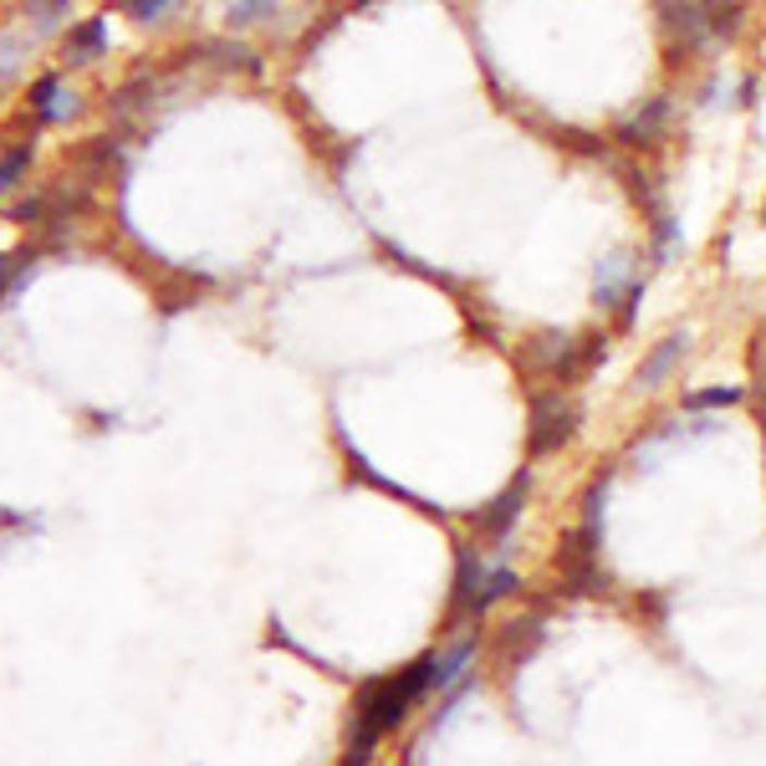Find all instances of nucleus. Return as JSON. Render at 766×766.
<instances>
[{"label":"nucleus","instance_id":"nucleus-17","mask_svg":"<svg viewBox=\"0 0 766 766\" xmlns=\"http://www.w3.org/2000/svg\"><path fill=\"white\" fill-rule=\"evenodd\" d=\"M11 220H16V225H32V220H41V200H21L16 210H11Z\"/></svg>","mask_w":766,"mask_h":766},{"label":"nucleus","instance_id":"nucleus-13","mask_svg":"<svg viewBox=\"0 0 766 766\" xmlns=\"http://www.w3.org/2000/svg\"><path fill=\"white\" fill-rule=\"evenodd\" d=\"M205 51H215L220 67H246V72H256V57H250V51L240 47V41H235V47H231V41H210Z\"/></svg>","mask_w":766,"mask_h":766},{"label":"nucleus","instance_id":"nucleus-11","mask_svg":"<svg viewBox=\"0 0 766 766\" xmlns=\"http://www.w3.org/2000/svg\"><path fill=\"white\" fill-rule=\"evenodd\" d=\"M282 0H231V26H256V21H267Z\"/></svg>","mask_w":766,"mask_h":766},{"label":"nucleus","instance_id":"nucleus-1","mask_svg":"<svg viewBox=\"0 0 766 766\" xmlns=\"http://www.w3.org/2000/svg\"><path fill=\"white\" fill-rule=\"evenodd\" d=\"M659 21H665V32L684 47H705V41H716L711 36V11H705V0H659Z\"/></svg>","mask_w":766,"mask_h":766},{"label":"nucleus","instance_id":"nucleus-4","mask_svg":"<svg viewBox=\"0 0 766 766\" xmlns=\"http://www.w3.org/2000/svg\"><path fill=\"white\" fill-rule=\"evenodd\" d=\"M684 353H690V328H684V333H669L665 343H659V348H654L650 358H644V368H639V383H644V388H654V383L665 379L669 368L680 363Z\"/></svg>","mask_w":766,"mask_h":766},{"label":"nucleus","instance_id":"nucleus-7","mask_svg":"<svg viewBox=\"0 0 766 766\" xmlns=\"http://www.w3.org/2000/svg\"><path fill=\"white\" fill-rule=\"evenodd\" d=\"M470 654H475V644L470 639H460L445 659H434V669H430V690H455V684L466 680V665H470Z\"/></svg>","mask_w":766,"mask_h":766},{"label":"nucleus","instance_id":"nucleus-9","mask_svg":"<svg viewBox=\"0 0 766 766\" xmlns=\"http://www.w3.org/2000/svg\"><path fill=\"white\" fill-rule=\"evenodd\" d=\"M102 41H108V32H102V21L92 16V21H83V26L67 36V57H72V62H92V57L102 51Z\"/></svg>","mask_w":766,"mask_h":766},{"label":"nucleus","instance_id":"nucleus-8","mask_svg":"<svg viewBox=\"0 0 766 766\" xmlns=\"http://www.w3.org/2000/svg\"><path fill=\"white\" fill-rule=\"evenodd\" d=\"M32 102H36V118H41V123H57V118H67L72 108H77V102H62V83H57V77H41Z\"/></svg>","mask_w":766,"mask_h":766},{"label":"nucleus","instance_id":"nucleus-3","mask_svg":"<svg viewBox=\"0 0 766 766\" xmlns=\"http://www.w3.org/2000/svg\"><path fill=\"white\" fill-rule=\"evenodd\" d=\"M665 123H669V102L665 98H654L650 108H639V113L618 128V138L623 144H659V134H665Z\"/></svg>","mask_w":766,"mask_h":766},{"label":"nucleus","instance_id":"nucleus-15","mask_svg":"<svg viewBox=\"0 0 766 766\" xmlns=\"http://www.w3.org/2000/svg\"><path fill=\"white\" fill-rule=\"evenodd\" d=\"M32 16H36V32H51L57 21L67 16V0H32Z\"/></svg>","mask_w":766,"mask_h":766},{"label":"nucleus","instance_id":"nucleus-2","mask_svg":"<svg viewBox=\"0 0 766 766\" xmlns=\"http://www.w3.org/2000/svg\"><path fill=\"white\" fill-rule=\"evenodd\" d=\"M532 450L536 455H547V450H557L567 434H572V409H567L563 399H536V409H532Z\"/></svg>","mask_w":766,"mask_h":766},{"label":"nucleus","instance_id":"nucleus-10","mask_svg":"<svg viewBox=\"0 0 766 766\" xmlns=\"http://www.w3.org/2000/svg\"><path fill=\"white\" fill-rule=\"evenodd\" d=\"M32 250H5L0 256V297H16V276H26L32 271Z\"/></svg>","mask_w":766,"mask_h":766},{"label":"nucleus","instance_id":"nucleus-14","mask_svg":"<svg viewBox=\"0 0 766 766\" xmlns=\"http://www.w3.org/2000/svg\"><path fill=\"white\" fill-rule=\"evenodd\" d=\"M26 164H32V149H11V153H0V189H11V184H21V174H26Z\"/></svg>","mask_w":766,"mask_h":766},{"label":"nucleus","instance_id":"nucleus-6","mask_svg":"<svg viewBox=\"0 0 766 766\" xmlns=\"http://www.w3.org/2000/svg\"><path fill=\"white\" fill-rule=\"evenodd\" d=\"M623 286H633V256H623V250H618V256H608V261L598 267V282H593V301H598V307H614Z\"/></svg>","mask_w":766,"mask_h":766},{"label":"nucleus","instance_id":"nucleus-16","mask_svg":"<svg viewBox=\"0 0 766 766\" xmlns=\"http://www.w3.org/2000/svg\"><path fill=\"white\" fill-rule=\"evenodd\" d=\"M174 5V0H123V16H134V21H159Z\"/></svg>","mask_w":766,"mask_h":766},{"label":"nucleus","instance_id":"nucleus-5","mask_svg":"<svg viewBox=\"0 0 766 766\" xmlns=\"http://www.w3.org/2000/svg\"><path fill=\"white\" fill-rule=\"evenodd\" d=\"M521 501H527V475H521V481H511L496 501H491V511L481 517V527L491 536H506V532H511V521L521 517Z\"/></svg>","mask_w":766,"mask_h":766},{"label":"nucleus","instance_id":"nucleus-12","mask_svg":"<svg viewBox=\"0 0 766 766\" xmlns=\"http://www.w3.org/2000/svg\"><path fill=\"white\" fill-rule=\"evenodd\" d=\"M690 409H731V404H741V388H700V394H690Z\"/></svg>","mask_w":766,"mask_h":766}]
</instances>
